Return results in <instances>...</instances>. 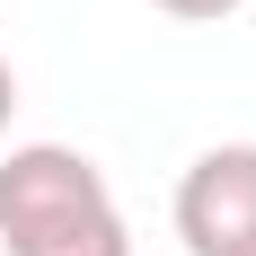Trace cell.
<instances>
[{"label": "cell", "mask_w": 256, "mask_h": 256, "mask_svg": "<svg viewBox=\"0 0 256 256\" xmlns=\"http://www.w3.org/2000/svg\"><path fill=\"white\" fill-rule=\"evenodd\" d=\"M230 256H256V238H248V248H230Z\"/></svg>", "instance_id": "8992f818"}, {"label": "cell", "mask_w": 256, "mask_h": 256, "mask_svg": "<svg viewBox=\"0 0 256 256\" xmlns=\"http://www.w3.org/2000/svg\"><path fill=\"white\" fill-rule=\"evenodd\" d=\"M9 115H18V71L0 62V132H9Z\"/></svg>", "instance_id": "5b68a950"}, {"label": "cell", "mask_w": 256, "mask_h": 256, "mask_svg": "<svg viewBox=\"0 0 256 256\" xmlns=\"http://www.w3.org/2000/svg\"><path fill=\"white\" fill-rule=\"evenodd\" d=\"M177 238L186 256H230L256 238V142H221L177 177Z\"/></svg>", "instance_id": "7a4b0ae2"}, {"label": "cell", "mask_w": 256, "mask_h": 256, "mask_svg": "<svg viewBox=\"0 0 256 256\" xmlns=\"http://www.w3.org/2000/svg\"><path fill=\"white\" fill-rule=\"evenodd\" d=\"M150 9H168V18H186V26H212V18H230L238 0H150Z\"/></svg>", "instance_id": "277c9868"}, {"label": "cell", "mask_w": 256, "mask_h": 256, "mask_svg": "<svg viewBox=\"0 0 256 256\" xmlns=\"http://www.w3.org/2000/svg\"><path fill=\"white\" fill-rule=\"evenodd\" d=\"M9 256H132V230H124V212L106 204V212H80V221H62V230L18 238Z\"/></svg>", "instance_id": "3957f363"}, {"label": "cell", "mask_w": 256, "mask_h": 256, "mask_svg": "<svg viewBox=\"0 0 256 256\" xmlns=\"http://www.w3.org/2000/svg\"><path fill=\"white\" fill-rule=\"evenodd\" d=\"M106 204L115 194H106L98 159L62 150V142H26V150L0 159V248H18L36 230H62L80 212H106Z\"/></svg>", "instance_id": "6da1fadb"}]
</instances>
